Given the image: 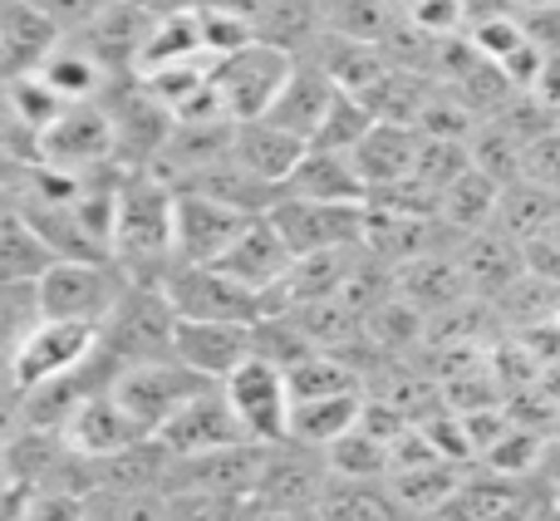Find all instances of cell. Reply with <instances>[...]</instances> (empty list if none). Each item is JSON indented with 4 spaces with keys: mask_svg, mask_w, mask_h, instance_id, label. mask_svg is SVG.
I'll list each match as a JSON object with an SVG mask.
<instances>
[{
    "mask_svg": "<svg viewBox=\"0 0 560 521\" xmlns=\"http://www.w3.org/2000/svg\"><path fill=\"white\" fill-rule=\"evenodd\" d=\"M207 379H197L192 369H183L177 359H148V364H128L114 374L108 394L124 404V414L143 428L148 438L177 414L192 394H202Z\"/></svg>",
    "mask_w": 560,
    "mask_h": 521,
    "instance_id": "obj_7",
    "label": "cell"
},
{
    "mask_svg": "<svg viewBox=\"0 0 560 521\" xmlns=\"http://www.w3.org/2000/svg\"><path fill=\"white\" fill-rule=\"evenodd\" d=\"M232 158L246 177H256L261 187H285V177L295 173V163L305 158V143L285 128L266 124V118H252V124H236L232 128Z\"/></svg>",
    "mask_w": 560,
    "mask_h": 521,
    "instance_id": "obj_21",
    "label": "cell"
},
{
    "mask_svg": "<svg viewBox=\"0 0 560 521\" xmlns=\"http://www.w3.org/2000/svg\"><path fill=\"white\" fill-rule=\"evenodd\" d=\"M266 222L280 232L290 256H319V252H349L364 242V207L345 202H310V197L280 193L266 212Z\"/></svg>",
    "mask_w": 560,
    "mask_h": 521,
    "instance_id": "obj_6",
    "label": "cell"
},
{
    "mask_svg": "<svg viewBox=\"0 0 560 521\" xmlns=\"http://www.w3.org/2000/svg\"><path fill=\"white\" fill-rule=\"evenodd\" d=\"M35 5H39V15H45L49 25L69 39V35H79L84 25H94V20L104 15L114 0H35Z\"/></svg>",
    "mask_w": 560,
    "mask_h": 521,
    "instance_id": "obj_41",
    "label": "cell"
},
{
    "mask_svg": "<svg viewBox=\"0 0 560 521\" xmlns=\"http://www.w3.org/2000/svg\"><path fill=\"white\" fill-rule=\"evenodd\" d=\"M325 30L354 45H384V35L398 25L394 0H319Z\"/></svg>",
    "mask_w": 560,
    "mask_h": 521,
    "instance_id": "obj_33",
    "label": "cell"
},
{
    "mask_svg": "<svg viewBox=\"0 0 560 521\" xmlns=\"http://www.w3.org/2000/svg\"><path fill=\"white\" fill-rule=\"evenodd\" d=\"M202 55V30H197V10H177V15H158L148 30L143 49H138V69L133 74H158L173 65H192Z\"/></svg>",
    "mask_w": 560,
    "mask_h": 521,
    "instance_id": "obj_29",
    "label": "cell"
},
{
    "mask_svg": "<svg viewBox=\"0 0 560 521\" xmlns=\"http://www.w3.org/2000/svg\"><path fill=\"white\" fill-rule=\"evenodd\" d=\"M261 443H232L197 458H173L163 477V493H207V497H252L256 473H261Z\"/></svg>",
    "mask_w": 560,
    "mask_h": 521,
    "instance_id": "obj_12",
    "label": "cell"
},
{
    "mask_svg": "<svg viewBox=\"0 0 560 521\" xmlns=\"http://www.w3.org/2000/svg\"><path fill=\"white\" fill-rule=\"evenodd\" d=\"M222 398L226 408H232V418L242 424L246 443H285V424H290V389H285V374H280L276 364H266V359H246V364H236L232 374L222 379Z\"/></svg>",
    "mask_w": 560,
    "mask_h": 521,
    "instance_id": "obj_9",
    "label": "cell"
},
{
    "mask_svg": "<svg viewBox=\"0 0 560 521\" xmlns=\"http://www.w3.org/2000/svg\"><path fill=\"white\" fill-rule=\"evenodd\" d=\"M108 260L128 286H158L173 266V187L153 173H128L108 227Z\"/></svg>",
    "mask_w": 560,
    "mask_h": 521,
    "instance_id": "obj_1",
    "label": "cell"
},
{
    "mask_svg": "<svg viewBox=\"0 0 560 521\" xmlns=\"http://www.w3.org/2000/svg\"><path fill=\"white\" fill-rule=\"evenodd\" d=\"M94 345H98L94 325H74V320H45L39 315V325L30 329V335L20 339L15 355L5 359L10 389L25 394V389H39V384H49V379L74 374V369L94 355Z\"/></svg>",
    "mask_w": 560,
    "mask_h": 521,
    "instance_id": "obj_8",
    "label": "cell"
},
{
    "mask_svg": "<svg viewBox=\"0 0 560 521\" xmlns=\"http://www.w3.org/2000/svg\"><path fill=\"white\" fill-rule=\"evenodd\" d=\"M59 30L39 15L35 0H0V79L35 74L39 59L59 45Z\"/></svg>",
    "mask_w": 560,
    "mask_h": 521,
    "instance_id": "obj_23",
    "label": "cell"
},
{
    "mask_svg": "<svg viewBox=\"0 0 560 521\" xmlns=\"http://www.w3.org/2000/svg\"><path fill=\"white\" fill-rule=\"evenodd\" d=\"M173 359L192 369L207 384H222L236 364L252 359V325L232 320H177L173 329Z\"/></svg>",
    "mask_w": 560,
    "mask_h": 521,
    "instance_id": "obj_16",
    "label": "cell"
},
{
    "mask_svg": "<svg viewBox=\"0 0 560 521\" xmlns=\"http://www.w3.org/2000/svg\"><path fill=\"white\" fill-rule=\"evenodd\" d=\"M457 483H463V463H447V458H428V463L394 467V473H388V487H394L398 507H404L408 517L443 512V502L457 493Z\"/></svg>",
    "mask_w": 560,
    "mask_h": 521,
    "instance_id": "obj_28",
    "label": "cell"
},
{
    "mask_svg": "<svg viewBox=\"0 0 560 521\" xmlns=\"http://www.w3.org/2000/svg\"><path fill=\"white\" fill-rule=\"evenodd\" d=\"M35 74L45 79V84L55 89L65 104H89V99H98V94H104V84H108V74L94 65V55H89V49H79L74 39H59V45L39 59Z\"/></svg>",
    "mask_w": 560,
    "mask_h": 521,
    "instance_id": "obj_30",
    "label": "cell"
},
{
    "mask_svg": "<svg viewBox=\"0 0 560 521\" xmlns=\"http://www.w3.org/2000/svg\"><path fill=\"white\" fill-rule=\"evenodd\" d=\"M39 163L65 167V173H89L98 163H114V128L98 99L69 104L55 124L39 134Z\"/></svg>",
    "mask_w": 560,
    "mask_h": 521,
    "instance_id": "obj_14",
    "label": "cell"
},
{
    "mask_svg": "<svg viewBox=\"0 0 560 521\" xmlns=\"http://www.w3.org/2000/svg\"><path fill=\"white\" fill-rule=\"evenodd\" d=\"M59 438H65V448L79 458H108L148 433L124 414V404H118L108 389H94L89 398H79V404L69 408V418L59 424Z\"/></svg>",
    "mask_w": 560,
    "mask_h": 521,
    "instance_id": "obj_17",
    "label": "cell"
},
{
    "mask_svg": "<svg viewBox=\"0 0 560 521\" xmlns=\"http://www.w3.org/2000/svg\"><path fill=\"white\" fill-rule=\"evenodd\" d=\"M290 69H295L290 55L252 39V45L236 49V55L212 59V74L207 79H212L217 99H222V114L232 118V124H252V118H266V108L276 104L280 84L290 79Z\"/></svg>",
    "mask_w": 560,
    "mask_h": 521,
    "instance_id": "obj_4",
    "label": "cell"
},
{
    "mask_svg": "<svg viewBox=\"0 0 560 521\" xmlns=\"http://www.w3.org/2000/svg\"><path fill=\"white\" fill-rule=\"evenodd\" d=\"M295 266V256H290V246L280 242V232L261 217H246V227L232 236V246H226L222 256H217V270H226L232 280H242L246 290H256V296H266V290H276L280 280H285V270Z\"/></svg>",
    "mask_w": 560,
    "mask_h": 521,
    "instance_id": "obj_18",
    "label": "cell"
},
{
    "mask_svg": "<svg viewBox=\"0 0 560 521\" xmlns=\"http://www.w3.org/2000/svg\"><path fill=\"white\" fill-rule=\"evenodd\" d=\"M252 30L261 45L300 59L315 49L319 35H325V15H319V0H261Z\"/></svg>",
    "mask_w": 560,
    "mask_h": 521,
    "instance_id": "obj_27",
    "label": "cell"
},
{
    "mask_svg": "<svg viewBox=\"0 0 560 521\" xmlns=\"http://www.w3.org/2000/svg\"><path fill=\"white\" fill-rule=\"evenodd\" d=\"M329 483V467L325 453L315 448H300V443H271L261 458V473H256L252 487V502L256 507H271V512H290V507H315L319 493Z\"/></svg>",
    "mask_w": 560,
    "mask_h": 521,
    "instance_id": "obj_13",
    "label": "cell"
},
{
    "mask_svg": "<svg viewBox=\"0 0 560 521\" xmlns=\"http://www.w3.org/2000/svg\"><path fill=\"white\" fill-rule=\"evenodd\" d=\"M413 521H443V517H413Z\"/></svg>",
    "mask_w": 560,
    "mask_h": 521,
    "instance_id": "obj_49",
    "label": "cell"
},
{
    "mask_svg": "<svg viewBox=\"0 0 560 521\" xmlns=\"http://www.w3.org/2000/svg\"><path fill=\"white\" fill-rule=\"evenodd\" d=\"M84 521H173L167 493H94L84 502Z\"/></svg>",
    "mask_w": 560,
    "mask_h": 521,
    "instance_id": "obj_39",
    "label": "cell"
},
{
    "mask_svg": "<svg viewBox=\"0 0 560 521\" xmlns=\"http://www.w3.org/2000/svg\"><path fill=\"white\" fill-rule=\"evenodd\" d=\"M197 30H202V55L207 59H226V55H236V49H246L256 39L252 20L212 15V10H197Z\"/></svg>",
    "mask_w": 560,
    "mask_h": 521,
    "instance_id": "obj_40",
    "label": "cell"
},
{
    "mask_svg": "<svg viewBox=\"0 0 560 521\" xmlns=\"http://www.w3.org/2000/svg\"><path fill=\"white\" fill-rule=\"evenodd\" d=\"M128 5H138L143 15H177V10H192V0H128Z\"/></svg>",
    "mask_w": 560,
    "mask_h": 521,
    "instance_id": "obj_45",
    "label": "cell"
},
{
    "mask_svg": "<svg viewBox=\"0 0 560 521\" xmlns=\"http://www.w3.org/2000/svg\"><path fill=\"white\" fill-rule=\"evenodd\" d=\"M153 438L167 458H197V453H212V448L246 443L242 424L232 418V408H226V398H222L217 384H207L202 394L187 398V404L177 408Z\"/></svg>",
    "mask_w": 560,
    "mask_h": 521,
    "instance_id": "obj_15",
    "label": "cell"
},
{
    "mask_svg": "<svg viewBox=\"0 0 560 521\" xmlns=\"http://www.w3.org/2000/svg\"><path fill=\"white\" fill-rule=\"evenodd\" d=\"M526 521H560V493H551V497H546V502L536 507V512L526 517Z\"/></svg>",
    "mask_w": 560,
    "mask_h": 521,
    "instance_id": "obj_46",
    "label": "cell"
},
{
    "mask_svg": "<svg viewBox=\"0 0 560 521\" xmlns=\"http://www.w3.org/2000/svg\"><path fill=\"white\" fill-rule=\"evenodd\" d=\"M413 158H418V128L378 118V124L354 143L349 163H354V173L364 177L369 197H374V193H384V187L408 183V177H413Z\"/></svg>",
    "mask_w": 560,
    "mask_h": 521,
    "instance_id": "obj_22",
    "label": "cell"
},
{
    "mask_svg": "<svg viewBox=\"0 0 560 521\" xmlns=\"http://www.w3.org/2000/svg\"><path fill=\"white\" fill-rule=\"evenodd\" d=\"M128 280L114 270V260H49L35 276V300L45 320H74V325H104L118 305Z\"/></svg>",
    "mask_w": 560,
    "mask_h": 521,
    "instance_id": "obj_3",
    "label": "cell"
},
{
    "mask_svg": "<svg viewBox=\"0 0 560 521\" xmlns=\"http://www.w3.org/2000/svg\"><path fill=\"white\" fill-rule=\"evenodd\" d=\"M378 118L369 114L364 104H359L354 94H345L339 89L335 94V104H329V114L319 118V128H315V138H310V148H325V153H354V143L374 128Z\"/></svg>",
    "mask_w": 560,
    "mask_h": 521,
    "instance_id": "obj_37",
    "label": "cell"
},
{
    "mask_svg": "<svg viewBox=\"0 0 560 521\" xmlns=\"http://www.w3.org/2000/svg\"><path fill=\"white\" fill-rule=\"evenodd\" d=\"M45 242L25 227L20 212H0V280H35L49 266Z\"/></svg>",
    "mask_w": 560,
    "mask_h": 521,
    "instance_id": "obj_36",
    "label": "cell"
},
{
    "mask_svg": "<svg viewBox=\"0 0 560 521\" xmlns=\"http://www.w3.org/2000/svg\"><path fill=\"white\" fill-rule=\"evenodd\" d=\"M242 227L246 212L192 187H173V266H217Z\"/></svg>",
    "mask_w": 560,
    "mask_h": 521,
    "instance_id": "obj_11",
    "label": "cell"
},
{
    "mask_svg": "<svg viewBox=\"0 0 560 521\" xmlns=\"http://www.w3.org/2000/svg\"><path fill=\"white\" fill-rule=\"evenodd\" d=\"M39 325L35 280H0V369L20 349V339Z\"/></svg>",
    "mask_w": 560,
    "mask_h": 521,
    "instance_id": "obj_38",
    "label": "cell"
},
{
    "mask_svg": "<svg viewBox=\"0 0 560 521\" xmlns=\"http://www.w3.org/2000/svg\"><path fill=\"white\" fill-rule=\"evenodd\" d=\"M364 414V394H329V398H295L290 404V424H285V438L300 448H315L325 453L335 438H345L349 428L359 424Z\"/></svg>",
    "mask_w": 560,
    "mask_h": 521,
    "instance_id": "obj_26",
    "label": "cell"
},
{
    "mask_svg": "<svg viewBox=\"0 0 560 521\" xmlns=\"http://www.w3.org/2000/svg\"><path fill=\"white\" fill-rule=\"evenodd\" d=\"M556 487L546 483L541 473H497V467H482V473H463L457 493L443 502V521H526L536 507L551 497Z\"/></svg>",
    "mask_w": 560,
    "mask_h": 521,
    "instance_id": "obj_5",
    "label": "cell"
},
{
    "mask_svg": "<svg viewBox=\"0 0 560 521\" xmlns=\"http://www.w3.org/2000/svg\"><path fill=\"white\" fill-rule=\"evenodd\" d=\"M497 197H502V187L467 163L463 173L443 187V197H438V217L463 227V232H482V227H492V217H497Z\"/></svg>",
    "mask_w": 560,
    "mask_h": 521,
    "instance_id": "obj_32",
    "label": "cell"
},
{
    "mask_svg": "<svg viewBox=\"0 0 560 521\" xmlns=\"http://www.w3.org/2000/svg\"><path fill=\"white\" fill-rule=\"evenodd\" d=\"M173 329L177 315L167 305L163 286H124L118 305L98 325V349L118 369L148 364V359H173Z\"/></svg>",
    "mask_w": 560,
    "mask_h": 521,
    "instance_id": "obj_2",
    "label": "cell"
},
{
    "mask_svg": "<svg viewBox=\"0 0 560 521\" xmlns=\"http://www.w3.org/2000/svg\"><path fill=\"white\" fill-rule=\"evenodd\" d=\"M280 193L290 197H310V202H345V207H364L369 187L354 173L349 153H325V148H305V158L295 163V173L285 177Z\"/></svg>",
    "mask_w": 560,
    "mask_h": 521,
    "instance_id": "obj_24",
    "label": "cell"
},
{
    "mask_svg": "<svg viewBox=\"0 0 560 521\" xmlns=\"http://www.w3.org/2000/svg\"><path fill=\"white\" fill-rule=\"evenodd\" d=\"M0 483H10V467H5V448H0Z\"/></svg>",
    "mask_w": 560,
    "mask_h": 521,
    "instance_id": "obj_47",
    "label": "cell"
},
{
    "mask_svg": "<svg viewBox=\"0 0 560 521\" xmlns=\"http://www.w3.org/2000/svg\"><path fill=\"white\" fill-rule=\"evenodd\" d=\"M158 286H163L177 320H232V325L261 320V296L217 266H167Z\"/></svg>",
    "mask_w": 560,
    "mask_h": 521,
    "instance_id": "obj_10",
    "label": "cell"
},
{
    "mask_svg": "<svg viewBox=\"0 0 560 521\" xmlns=\"http://www.w3.org/2000/svg\"><path fill=\"white\" fill-rule=\"evenodd\" d=\"M5 384H10V379H5V369H0V389H5Z\"/></svg>",
    "mask_w": 560,
    "mask_h": 521,
    "instance_id": "obj_48",
    "label": "cell"
},
{
    "mask_svg": "<svg viewBox=\"0 0 560 521\" xmlns=\"http://www.w3.org/2000/svg\"><path fill=\"white\" fill-rule=\"evenodd\" d=\"M148 30H153V15H143V10L128 5V0H114L94 25H84L79 35H69V39H74L79 49H89L94 65L114 79V74H133L138 69V49H143Z\"/></svg>",
    "mask_w": 560,
    "mask_h": 521,
    "instance_id": "obj_19",
    "label": "cell"
},
{
    "mask_svg": "<svg viewBox=\"0 0 560 521\" xmlns=\"http://www.w3.org/2000/svg\"><path fill=\"white\" fill-rule=\"evenodd\" d=\"M335 94H339V84L315 65V59H295L290 79L280 84V94H276V104L266 108V124L285 128V134H295L300 143L310 148V138H315L319 118L329 114Z\"/></svg>",
    "mask_w": 560,
    "mask_h": 521,
    "instance_id": "obj_20",
    "label": "cell"
},
{
    "mask_svg": "<svg viewBox=\"0 0 560 521\" xmlns=\"http://www.w3.org/2000/svg\"><path fill=\"white\" fill-rule=\"evenodd\" d=\"M89 497H69L55 487H30V521H84Z\"/></svg>",
    "mask_w": 560,
    "mask_h": 521,
    "instance_id": "obj_42",
    "label": "cell"
},
{
    "mask_svg": "<svg viewBox=\"0 0 560 521\" xmlns=\"http://www.w3.org/2000/svg\"><path fill=\"white\" fill-rule=\"evenodd\" d=\"M0 521H30V483H0Z\"/></svg>",
    "mask_w": 560,
    "mask_h": 521,
    "instance_id": "obj_43",
    "label": "cell"
},
{
    "mask_svg": "<svg viewBox=\"0 0 560 521\" xmlns=\"http://www.w3.org/2000/svg\"><path fill=\"white\" fill-rule=\"evenodd\" d=\"M285 389H290V404H295V398L364 394V374H359L339 349H315V355H305L300 364L285 369Z\"/></svg>",
    "mask_w": 560,
    "mask_h": 521,
    "instance_id": "obj_31",
    "label": "cell"
},
{
    "mask_svg": "<svg viewBox=\"0 0 560 521\" xmlns=\"http://www.w3.org/2000/svg\"><path fill=\"white\" fill-rule=\"evenodd\" d=\"M252 521H319L315 507H290V512H271V507L252 502Z\"/></svg>",
    "mask_w": 560,
    "mask_h": 521,
    "instance_id": "obj_44",
    "label": "cell"
},
{
    "mask_svg": "<svg viewBox=\"0 0 560 521\" xmlns=\"http://www.w3.org/2000/svg\"><path fill=\"white\" fill-rule=\"evenodd\" d=\"M325 467H329V477H388V467H394L388 438L354 424L345 438H335V443L325 448Z\"/></svg>",
    "mask_w": 560,
    "mask_h": 521,
    "instance_id": "obj_34",
    "label": "cell"
},
{
    "mask_svg": "<svg viewBox=\"0 0 560 521\" xmlns=\"http://www.w3.org/2000/svg\"><path fill=\"white\" fill-rule=\"evenodd\" d=\"M0 89H5V104H10V118H15L25 134H45L49 124H55L59 114H65V99L55 94V89L45 84L39 74H15V79H0Z\"/></svg>",
    "mask_w": 560,
    "mask_h": 521,
    "instance_id": "obj_35",
    "label": "cell"
},
{
    "mask_svg": "<svg viewBox=\"0 0 560 521\" xmlns=\"http://www.w3.org/2000/svg\"><path fill=\"white\" fill-rule=\"evenodd\" d=\"M315 512L319 521H413L398 507L388 477H329Z\"/></svg>",
    "mask_w": 560,
    "mask_h": 521,
    "instance_id": "obj_25",
    "label": "cell"
}]
</instances>
